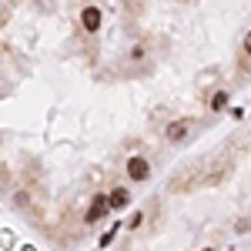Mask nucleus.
Wrapping results in <instances>:
<instances>
[{
	"mask_svg": "<svg viewBox=\"0 0 251 251\" xmlns=\"http://www.w3.org/2000/svg\"><path fill=\"white\" fill-rule=\"evenodd\" d=\"M107 204H111V208H124V204H127V191H124V188H114V191H111V198H107Z\"/></svg>",
	"mask_w": 251,
	"mask_h": 251,
	"instance_id": "39448f33",
	"label": "nucleus"
},
{
	"mask_svg": "<svg viewBox=\"0 0 251 251\" xmlns=\"http://www.w3.org/2000/svg\"><path fill=\"white\" fill-rule=\"evenodd\" d=\"M208 251H211V248H208Z\"/></svg>",
	"mask_w": 251,
	"mask_h": 251,
	"instance_id": "6e6552de",
	"label": "nucleus"
},
{
	"mask_svg": "<svg viewBox=\"0 0 251 251\" xmlns=\"http://www.w3.org/2000/svg\"><path fill=\"white\" fill-rule=\"evenodd\" d=\"M127 174H131V181H144V177L151 174V164H148L144 157H131V161H127Z\"/></svg>",
	"mask_w": 251,
	"mask_h": 251,
	"instance_id": "f03ea898",
	"label": "nucleus"
},
{
	"mask_svg": "<svg viewBox=\"0 0 251 251\" xmlns=\"http://www.w3.org/2000/svg\"><path fill=\"white\" fill-rule=\"evenodd\" d=\"M188 131H191V121H174L168 124V141H184Z\"/></svg>",
	"mask_w": 251,
	"mask_h": 251,
	"instance_id": "7ed1b4c3",
	"label": "nucleus"
},
{
	"mask_svg": "<svg viewBox=\"0 0 251 251\" xmlns=\"http://www.w3.org/2000/svg\"><path fill=\"white\" fill-rule=\"evenodd\" d=\"M245 50H248V54H251V34H248V37H245Z\"/></svg>",
	"mask_w": 251,
	"mask_h": 251,
	"instance_id": "0eeeda50",
	"label": "nucleus"
},
{
	"mask_svg": "<svg viewBox=\"0 0 251 251\" xmlns=\"http://www.w3.org/2000/svg\"><path fill=\"white\" fill-rule=\"evenodd\" d=\"M80 20H84L87 30H97V27H100V10H97V7H87V10L80 14Z\"/></svg>",
	"mask_w": 251,
	"mask_h": 251,
	"instance_id": "20e7f679",
	"label": "nucleus"
},
{
	"mask_svg": "<svg viewBox=\"0 0 251 251\" xmlns=\"http://www.w3.org/2000/svg\"><path fill=\"white\" fill-rule=\"evenodd\" d=\"M211 107H214V111H225V107H228V94H225V91H218V94L211 97Z\"/></svg>",
	"mask_w": 251,
	"mask_h": 251,
	"instance_id": "423d86ee",
	"label": "nucleus"
},
{
	"mask_svg": "<svg viewBox=\"0 0 251 251\" xmlns=\"http://www.w3.org/2000/svg\"><path fill=\"white\" fill-rule=\"evenodd\" d=\"M107 208H111V204H107V198H104V194H97L94 201H91V208H87V225H97V221L107 214Z\"/></svg>",
	"mask_w": 251,
	"mask_h": 251,
	"instance_id": "f257e3e1",
	"label": "nucleus"
}]
</instances>
